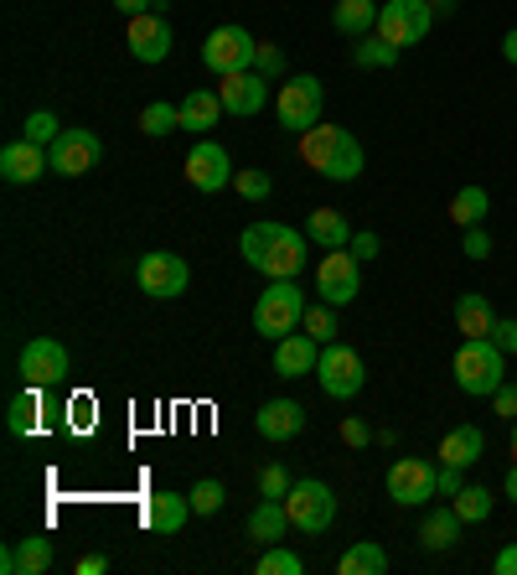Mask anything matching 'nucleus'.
<instances>
[{
    "instance_id": "nucleus-1",
    "label": "nucleus",
    "mask_w": 517,
    "mask_h": 575,
    "mask_svg": "<svg viewBox=\"0 0 517 575\" xmlns=\"http://www.w3.org/2000/svg\"><path fill=\"white\" fill-rule=\"evenodd\" d=\"M238 249H243V265L265 270L269 280H296L306 270V234L290 224H249Z\"/></svg>"
},
{
    "instance_id": "nucleus-2",
    "label": "nucleus",
    "mask_w": 517,
    "mask_h": 575,
    "mask_svg": "<svg viewBox=\"0 0 517 575\" xmlns=\"http://www.w3.org/2000/svg\"><path fill=\"white\" fill-rule=\"evenodd\" d=\"M300 156L310 161V171H321L326 182H357L368 156H362V140L341 125H310L300 136Z\"/></svg>"
},
{
    "instance_id": "nucleus-3",
    "label": "nucleus",
    "mask_w": 517,
    "mask_h": 575,
    "mask_svg": "<svg viewBox=\"0 0 517 575\" xmlns=\"http://www.w3.org/2000/svg\"><path fill=\"white\" fill-rule=\"evenodd\" d=\"M450 374H456L460 394L487 399V394H497L507 384V353L491 337H460L456 358H450Z\"/></svg>"
},
{
    "instance_id": "nucleus-4",
    "label": "nucleus",
    "mask_w": 517,
    "mask_h": 575,
    "mask_svg": "<svg viewBox=\"0 0 517 575\" xmlns=\"http://www.w3.org/2000/svg\"><path fill=\"white\" fill-rule=\"evenodd\" d=\"M300 321H306V290L296 280H269V290L253 301V333L280 343V337L296 333Z\"/></svg>"
},
{
    "instance_id": "nucleus-5",
    "label": "nucleus",
    "mask_w": 517,
    "mask_h": 575,
    "mask_svg": "<svg viewBox=\"0 0 517 575\" xmlns=\"http://www.w3.org/2000/svg\"><path fill=\"white\" fill-rule=\"evenodd\" d=\"M429 27H435V6H429V0H384V6H378V37L394 42L399 52L414 42H425Z\"/></svg>"
},
{
    "instance_id": "nucleus-6",
    "label": "nucleus",
    "mask_w": 517,
    "mask_h": 575,
    "mask_svg": "<svg viewBox=\"0 0 517 575\" xmlns=\"http://www.w3.org/2000/svg\"><path fill=\"white\" fill-rule=\"evenodd\" d=\"M285 514H290V529L300 534H326L337 524V493L326 483H296L285 493Z\"/></svg>"
},
{
    "instance_id": "nucleus-7",
    "label": "nucleus",
    "mask_w": 517,
    "mask_h": 575,
    "mask_svg": "<svg viewBox=\"0 0 517 575\" xmlns=\"http://www.w3.org/2000/svg\"><path fill=\"white\" fill-rule=\"evenodd\" d=\"M253 58H259V42H253L243 27H218L202 42V68H207V73H218V78L249 73Z\"/></svg>"
},
{
    "instance_id": "nucleus-8",
    "label": "nucleus",
    "mask_w": 517,
    "mask_h": 575,
    "mask_svg": "<svg viewBox=\"0 0 517 575\" xmlns=\"http://www.w3.org/2000/svg\"><path fill=\"white\" fill-rule=\"evenodd\" d=\"M321 105H326L321 78L296 73L290 83H280V130H296V136H306L310 125H321Z\"/></svg>"
},
{
    "instance_id": "nucleus-9",
    "label": "nucleus",
    "mask_w": 517,
    "mask_h": 575,
    "mask_svg": "<svg viewBox=\"0 0 517 575\" xmlns=\"http://www.w3.org/2000/svg\"><path fill=\"white\" fill-rule=\"evenodd\" d=\"M316 379H321V389L331 394V399H352V394H362V384H368L362 353H352L347 343H326L321 364H316Z\"/></svg>"
},
{
    "instance_id": "nucleus-10",
    "label": "nucleus",
    "mask_w": 517,
    "mask_h": 575,
    "mask_svg": "<svg viewBox=\"0 0 517 575\" xmlns=\"http://www.w3.org/2000/svg\"><path fill=\"white\" fill-rule=\"evenodd\" d=\"M135 275H140V290L156 296V301H177L181 290L192 286V265L181 255H171V249H150V255L135 265Z\"/></svg>"
},
{
    "instance_id": "nucleus-11",
    "label": "nucleus",
    "mask_w": 517,
    "mask_h": 575,
    "mask_svg": "<svg viewBox=\"0 0 517 575\" xmlns=\"http://www.w3.org/2000/svg\"><path fill=\"white\" fill-rule=\"evenodd\" d=\"M362 259L352 249H331V255L316 265V290H321V301L331 306H347L357 301V290H362V270H357Z\"/></svg>"
},
{
    "instance_id": "nucleus-12",
    "label": "nucleus",
    "mask_w": 517,
    "mask_h": 575,
    "mask_svg": "<svg viewBox=\"0 0 517 575\" xmlns=\"http://www.w3.org/2000/svg\"><path fill=\"white\" fill-rule=\"evenodd\" d=\"M68 348H62L58 337H31L27 348H21V379L31 389H52V384L68 379Z\"/></svg>"
},
{
    "instance_id": "nucleus-13",
    "label": "nucleus",
    "mask_w": 517,
    "mask_h": 575,
    "mask_svg": "<svg viewBox=\"0 0 517 575\" xmlns=\"http://www.w3.org/2000/svg\"><path fill=\"white\" fill-rule=\"evenodd\" d=\"M435 472L429 462H419V456H399L394 467H388V498L399 503V508H425L429 498H435Z\"/></svg>"
},
{
    "instance_id": "nucleus-14",
    "label": "nucleus",
    "mask_w": 517,
    "mask_h": 575,
    "mask_svg": "<svg viewBox=\"0 0 517 575\" xmlns=\"http://www.w3.org/2000/svg\"><path fill=\"white\" fill-rule=\"evenodd\" d=\"M103 156V140L93 136V130H62L52 146H47V161H52V171H62V177H83V171L99 167Z\"/></svg>"
},
{
    "instance_id": "nucleus-15",
    "label": "nucleus",
    "mask_w": 517,
    "mask_h": 575,
    "mask_svg": "<svg viewBox=\"0 0 517 575\" xmlns=\"http://www.w3.org/2000/svg\"><path fill=\"white\" fill-rule=\"evenodd\" d=\"M187 167V182L197 192H222V187H233V156L222 151L218 140H197L192 156L181 161Z\"/></svg>"
},
{
    "instance_id": "nucleus-16",
    "label": "nucleus",
    "mask_w": 517,
    "mask_h": 575,
    "mask_svg": "<svg viewBox=\"0 0 517 575\" xmlns=\"http://www.w3.org/2000/svg\"><path fill=\"white\" fill-rule=\"evenodd\" d=\"M218 99L228 115H238V120H249V115H259V109L269 105V78L259 73V68H249V73H228L218 83Z\"/></svg>"
},
{
    "instance_id": "nucleus-17",
    "label": "nucleus",
    "mask_w": 517,
    "mask_h": 575,
    "mask_svg": "<svg viewBox=\"0 0 517 575\" xmlns=\"http://www.w3.org/2000/svg\"><path fill=\"white\" fill-rule=\"evenodd\" d=\"M125 42H130V52L140 62H166L171 58V27H166V16L161 11H150V16H130V27H125Z\"/></svg>"
},
{
    "instance_id": "nucleus-18",
    "label": "nucleus",
    "mask_w": 517,
    "mask_h": 575,
    "mask_svg": "<svg viewBox=\"0 0 517 575\" xmlns=\"http://www.w3.org/2000/svg\"><path fill=\"white\" fill-rule=\"evenodd\" d=\"M42 171H52V161H47V146H37V140H16V146H6L0 151V177L11 187H31Z\"/></svg>"
},
{
    "instance_id": "nucleus-19",
    "label": "nucleus",
    "mask_w": 517,
    "mask_h": 575,
    "mask_svg": "<svg viewBox=\"0 0 517 575\" xmlns=\"http://www.w3.org/2000/svg\"><path fill=\"white\" fill-rule=\"evenodd\" d=\"M316 364H321V343L310 333H290L275 343V374L280 379H306V374H316Z\"/></svg>"
},
{
    "instance_id": "nucleus-20",
    "label": "nucleus",
    "mask_w": 517,
    "mask_h": 575,
    "mask_svg": "<svg viewBox=\"0 0 517 575\" xmlns=\"http://www.w3.org/2000/svg\"><path fill=\"white\" fill-rule=\"evenodd\" d=\"M253 425L265 440H296L306 430V405L300 399H269V405H259Z\"/></svg>"
},
{
    "instance_id": "nucleus-21",
    "label": "nucleus",
    "mask_w": 517,
    "mask_h": 575,
    "mask_svg": "<svg viewBox=\"0 0 517 575\" xmlns=\"http://www.w3.org/2000/svg\"><path fill=\"white\" fill-rule=\"evenodd\" d=\"M487 456V436L476 425H450L440 436V462L445 467H476Z\"/></svg>"
},
{
    "instance_id": "nucleus-22",
    "label": "nucleus",
    "mask_w": 517,
    "mask_h": 575,
    "mask_svg": "<svg viewBox=\"0 0 517 575\" xmlns=\"http://www.w3.org/2000/svg\"><path fill=\"white\" fill-rule=\"evenodd\" d=\"M146 529L150 534H181V524L192 518V503L181 498V493H156V498H146Z\"/></svg>"
},
{
    "instance_id": "nucleus-23",
    "label": "nucleus",
    "mask_w": 517,
    "mask_h": 575,
    "mask_svg": "<svg viewBox=\"0 0 517 575\" xmlns=\"http://www.w3.org/2000/svg\"><path fill=\"white\" fill-rule=\"evenodd\" d=\"M497 311H491L487 296H476V290H466V296H456V333L460 337H491L497 333Z\"/></svg>"
},
{
    "instance_id": "nucleus-24",
    "label": "nucleus",
    "mask_w": 517,
    "mask_h": 575,
    "mask_svg": "<svg viewBox=\"0 0 517 575\" xmlns=\"http://www.w3.org/2000/svg\"><path fill=\"white\" fill-rule=\"evenodd\" d=\"M177 109H181V130H192V136H207V130H212V125L228 115V109H222V99L212 89H192Z\"/></svg>"
},
{
    "instance_id": "nucleus-25",
    "label": "nucleus",
    "mask_w": 517,
    "mask_h": 575,
    "mask_svg": "<svg viewBox=\"0 0 517 575\" xmlns=\"http://www.w3.org/2000/svg\"><path fill=\"white\" fill-rule=\"evenodd\" d=\"M331 27H337L341 37H352V42L372 37V31H378V0H337Z\"/></svg>"
},
{
    "instance_id": "nucleus-26",
    "label": "nucleus",
    "mask_w": 517,
    "mask_h": 575,
    "mask_svg": "<svg viewBox=\"0 0 517 575\" xmlns=\"http://www.w3.org/2000/svg\"><path fill=\"white\" fill-rule=\"evenodd\" d=\"M285 529H290V514H285V498H259L249 514V539L259 545H280Z\"/></svg>"
},
{
    "instance_id": "nucleus-27",
    "label": "nucleus",
    "mask_w": 517,
    "mask_h": 575,
    "mask_svg": "<svg viewBox=\"0 0 517 575\" xmlns=\"http://www.w3.org/2000/svg\"><path fill=\"white\" fill-rule=\"evenodd\" d=\"M306 239L321 244V249H347V244H352V228H347V218H341L337 208H316L306 218Z\"/></svg>"
},
{
    "instance_id": "nucleus-28",
    "label": "nucleus",
    "mask_w": 517,
    "mask_h": 575,
    "mask_svg": "<svg viewBox=\"0 0 517 575\" xmlns=\"http://www.w3.org/2000/svg\"><path fill=\"white\" fill-rule=\"evenodd\" d=\"M460 539V514L456 508H429L419 518V545L425 549H450Z\"/></svg>"
},
{
    "instance_id": "nucleus-29",
    "label": "nucleus",
    "mask_w": 517,
    "mask_h": 575,
    "mask_svg": "<svg viewBox=\"0 0 517 575\" xmlns=\"http://www.w3.org/2000/svg\"><path fill=\"white\" fill-rule=\"evenodd\" d=\"M487 212H491L487 187H460V192L450 197V224H460V228L487 224Z\"/></svg>"
},
{
    "instance_id": "nucleus-30",
    "label": "nucleus",
    "mask_w": 517,
    "mask_h": 575,
    "mask_svg": "<svg viewBox=\"0 0 517 575\" xmlns=\"http://www.w3.org/2000/svg\"><path fill=\"white\" fill-rule=\"evenodd\" d=\"M337 571L341 575H384L388 571V549L372 545V539H362V545H352L347 555H341Z\"/></svg>"
},
{
    "instance_id": "nucleus-31",
    "label": "nucleus",
    "mask_w": 517,
    "mask_h": 575,
    "mask_svg": "<svg viewBox=\"0 0 517 575\" xmlns=\"http://www.w3.org/2000/svg\"><path fill=\"white\" fill-rule=\"evenodd\" d=\"M16 575H42L52 565V539L47 534H31V539H16Z\"/></svg>"
},
{
    "instance_id": "nucleus-32",
    "label": "nucleus",
    "mask_w": 517,
    "mask_h": 575,
    "mask_svg": "<svg viewBox=\"0 0 517 575\" xmlns=\"http://www.w3.org/2000/svg\"><path fill=\"white\" fill-rule=\"evenodd\" d=\"M450 508L460 514V524H487V518H491V493H487V487L466 483L456 498H450Z\"/></svg>"
},
{
    "instance_id": "nucleus-33",
    "label": "nucleus",
    "mask_w": 517,
    "mask_h": 575,
    "mask_svg": "<svg viewBox=\"0 0 517 575\" xmlns=\"http://www.w3.org/2000/svg\"><path fill=\"white\" fill-rule=\"evenodd\" d=\"M140 130H146L150 140L171 136V130H181V109H177V105H166V99H156V105L140 109Z\"/></svg>"
},
{
    "instance_id": "nucleus-34",
    "label": "nucleus",
    "mask_w": 517,
    "mask_h": 575,
    "mask_svg": "<svg viewBox=\"0 0 517 575\" xmlns=\"http://www.w3.org/2000/svg\"><path fill=\"white\" fill-rule=\"evenodd\" d=\"M352 62L357 68H394V62H399V47L384 42V37L372 31V37H362V42L352 47Z\"/></svg>"
},
{
    "instance_id": "nucleus-35",
    "label": "nucleus",
    "mask_w": 517,
    "mask_h": 575,
    "mask_svg": "<svg viewBox=\"0 0 517 575\" xmlns=\"http://www.w3.org/2000/svg\"><path fill=\"white\" fill-rule=\"evenodd\" d=\"M37 415H42V399H37V389L27 384V394H16L11 399V420H6V430H11V436H31V430H37Z\"/></svg>"
},
{
    "instance_id": "nucleus-36",
    "label": "nucleus",
    "mask_w": 517,
    "mask_h": 575,
    "mask_svg": "<svg viewBox=\"0 0 517 575\" xmlns=\"http://www.w3.org/2000/svg\"><path fill=\"white\" fill-rule=\"evenodd\" d=\"M300 333H310L316 343H321V348H326V343H337V333H341V327H337V306H331V301L306 306V321H300Z\"/></svg>"
},
{
    "instance_id": "nucleus-37",
    "label": "nucleus",
    "mask_w": 517,
    "mask_h": 575,
    "mask_svg": "<svg viewBox=\"0 0 517 575\" xmlns=\"http://www.w3.org/2000/svg\"><path fill=\"white\" fill-rule=\"evenodd\" d=\"M259 575H306V561H300L296 549L269 545L265 555H259Z\"/></svg>"
},
{
    "instance_id": "nucleus-38",
    "label": "nucleus",
    "mask_w": 517,
    "mask_h": 575,
    "mask_svg": "<svg viewBox=\"0 0 517 575\" xmlns=\"http://www.w3.org/2000/svg\"><path fill=\"white\" fill-rule=\"evenodd\" d=\"M222 498H228V493H222V483H218V477H202V483H197L192 493H187V503H192V514H197V518L218 514V508H222Z\"/></svg>"
},
{
    "instance_id": "nucleus-39",
    "label": "nucleus",
    "mask_w": 517,
    "mask_h": 575,
    "mask_svg": "<svg viewBox=\"0 0 517 575\" xmlns=\"http://www.w3.org/2000/svg\"><path fill=\"white\" fill-rule=\"evenodd\" d=\"M62 136V125L52 109H37V115H27V140H37V146H52V140Z\"/></svg>"
},
{
    "instance_id": "nucleus-40",
    "label": "nucleus",
    "mask_w": 517,
    "mask_h": 575,
    "mask_svg": "<svg viewBox=\"0 0 517 575\" xmlns=\"http://www.w3.org/2000/svg\"><path fill=\"white\" fill-rule=\"evenodd\" d=\"M233 187H238V197H249V202H265L269 197V177L265 171H253V167L233 171Z\"/></svg>"
},
{
    "instance_id": "nucleus-41",
    "label": "nucleus",
    "mask_w": 517,
    "mask_h": 575,
    "mask_svg": "<svg viewBox=\"0 0 517 575\" xmlns=\"http://www.w3.org/2000/svg\"><path fill=\"white\" fill-rule=\"evenodd\" d=\"M290 487H296V483H290V472H285V467H265V472H259V498H285Z\"/></svg>"
},
{
    "instance_id": "nucleus-42",
    "label": "nucleus",
    "mask_w": 517,
    "mask_h": 575,
    "mask_svg": "<svg viewBox=\"0 0 517 575\" xmlns=\"http://www.w3.org/2000/svg\"><path fill=\"white\" fill-rule=\"evenodd\" d=\"M460 487H466V467H445L440 462V472H435V498H456Z\"/></svg>"
},
{
    "instance_id": "nucleus-43",
    "label": "nucleus",
    "mask_w": 517,
    "mask_h": 575,
    "mask_svg": "<svg viewBox=\"0 0 517 575\" xmlns=\"http://www.w3.org/2000/svg\"><path fill=\"white\" fill-rule=\"evenodd\" d=\"M460 249H466V259H491V234L481 224L466 228V239H460Z\"/></svg>"
},
{
    "instance_id": "nucleus-44",
    "label": "nucleus",
    "mask_w": 517,
    "mask_h": 575,
    "mask_svg": "<svg viewBox=\"0 0 517 575\" xmlns=\"http://www.w3.org/2000/svg\"><path fill=\"white\" fill-rule=\"evenodd\" d=\"M253 68L265 78H275V73H285V52L275 42H259V58H253Z\"/></svg>"
},
{
    "instance_id": "nucleus-45",
    "label": "nucleus",
    "mask_w": 517,
    "mask_h": 575,
    "mask_svg": "<svg viewBox=\"0 0 517 575\" xmlns=\"http://www.w3.org/2000/svg\"><path fill=\"white\" fill-rule=\"evenodd\" d=\"M347 249H352V255L368 265V259H378V249H384V244H378V234H372V228H362V234H352V244H347Z\"/></svg>"
},
{
    "instance_id": "nucleus-46",
    "label": "nucleus",
    "mask_w": 517,
    "mask_h": 575,
    "mask_svg": "<svg viewBox=\"0 0 517 575\" xmlns=\"http://www.w3.org/2000/svg\"><path fill=\"white\" fill-rule=\"evenodd\" d=\"M341 440H347V446H368V440H378V436H372L357 415H347V420H341Z\"/></svg>"
},
{
    "instance_id": "nucleus-47",
    "label": "nucleus",
    "mask_w": 517,
    "mask_h": 575,
    "mask_svg": "<svg viewBox=\"0 0 517 575\" xmlns=\"http://www.w3.org/2000/svg\"><path fill=\"white\" fill-rule=\"evenodd\" d=\"M115 11L130 21V16H150V11H166V0H115Z\"/></svg>"
},
{
    "instance_id": "nucleus-48",
    "label": "nucleus",
    "mask_w": 517,
    "mask_h": 575,
    "mask_svg": "<svg viewBox=\"0 0 517 575\" xmlns=\"http://www.w3.org/2000/svg\"><path fill=\"white\" fill-rule=\"evenodd\" d=\"M491 405H497V415H507V420H517V384H503V389L491 394Z\"/></svg>"
},
{
    "instance_id": "nucleus-49",
    "label": "nucleus",
    "mask_w": 517,
    "mask_h": 575,
    "mask_svg": "<svg viewBox=\"0 0 517 575\" xmlns=\"http://www.w3.org/2000/svg\"><path fill=\"white\" fill-rule=\"evenodd\" d=\"M491 343L503 353H517V321H497V333H491Z\"/></svg>"
},
{
    "instance_id": "nucleus-50",
    "label": "nucleus",
    "mask_w": 517,
    "mask_h": 575,
    "mask_svg": "<svg viewBox=\"0 0 517 575\" xmlns=\"http://www.w3.org/2000/svg\"><path fill=\"white\" fill-rule=\"evenodd\" d=\"M491 571H497V575H517V545H507L503 555L491 561Z\"/></svg>"
},
{
    "instance_id": "nucleus-51",
    "label": "nucleus",
    "mask_w": 517,
    "mask_h": 575,
    "mask_svg": "<svg viewBox=\"0 0 517 575\" xmlns=\"http://www.w3.org/2000/svg\"><path fill=\"white\" fill-rule=\"evenodd\" d=\"M103 571H109L103 555H83V561H78V575H103Z\"/></svg>"
},
{
    "instance_id": "nucleus-52",
    "label": "nucleus",
    "mask_w": 517,
    "mask_h": 575,
    "mask_svg": "<svg viewBox=\"0 0 517 575\" xmlns=\"http://www.w3.org/2000/svg\"><path fill=\"white\" fill-rule=\"evenodd\" d=\"M503 58H507V62H513V68H517V27H513V31H507V37H503Z\"/></svg>"
},
{
    "instance_id": "nucleus-53",
    "label": "nucleus",
    "mask_w": 517,
    "mask_h": 575,
    "mask_svg": "<svg viewBox=\"0 0 517 575\" xmlns=\"http://www.w3.org/2000/svg\"><path fill=\"white\" fill-rule=\"evenodd\" d=\"M503 493H507V498H513V503H517V462H513V472H507V483H503Z\"/></svg>"
},
{
    "instance_id": "nucleus-54",
    "label": "nucleus",
    "mask_w": 517,
    "mask_h": 575,
    "mask_svg": "<svg viewBox=\"0 0 517 575\" xmlns=\"http://www.w3.org/2000/svg\"><path fill=\"white\" fill-rule=\"evenodd\" d=\"M429 6H435V16H450L460 6V0H429Z\"/></svg>"
},
{
    "instance_id": "nucleus-55",
    "label": "nucleus",
    "mask_w": 517,
    "mask_h": 575,
    "mask_svg": "<svg viewBox=\"0 0 517 575\" xmlns=\"http://www.w3.org/2000/svg\"><path fill=\"white\" fill-rule=\"evenodd\" d=\"M513 462H517V420H513Z\"/></svg>"
}]
</instances>
